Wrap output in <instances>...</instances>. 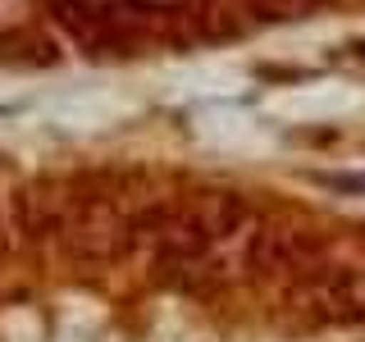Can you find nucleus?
I'll list each match as a JSON object with an SVG mask.
<instances>
[{
    "label": "nucleus",
    "instance_id": "nucleus-1",
    "mask_svg": "<svg viewBox=\"0 0 365 342\" xmlns=\"http://www.w3.org/2000/svg\"><path fill=\"white\" fill-rule=\"evenodd\" d=\"M251 228H256V210L242 192L205 187L187 192V197L146 201L137 214L133 247H142L155 269L201 274L220 260V251H242Z\"/></svg>",
    "mask_w": 365,
    "mask_h": 342
},
{
    "label": "nucleus",
    "instance_id": "nucleus-4",
    "mask_svg": "<svg viewBox=\"0 0 365 342\" xmlns=\"http://www.w3.org/2000/svg\"><path fill=\"white\" fill-rule=\"evenodd\" d=\"M256 19H306L315 9H324L329 0H242Z\"/></svg>",
    "mask_w": 365,
    "mask_h": 342
},
{
    "label": "nucleus",
    "instance_id": "nucleus-2",
    "mask_svg": "<svg viewBox=\"0 0 365 342\" xmlns=\"http://www.w3.org/2000/svg\"><path fill=\"white\" fill-rule=\"evenodd\" d=\"M319 260H329V242L319 228L306 224H260L247 233L242 242V269L251 279H269V283H297L302 274H311Z\"/></svg>",
    "mask_w": 365,
    "mask_h": 342
},
{
    "label": "nucleus",
    "instance_id": "nucleus-3",
    "mask_svg": "<svg viewBox=\"0 0 365 342\" xmlns=\"http://www.w3.org/2000/svg\"><path fill=\"white\" fill-rule=\"evenodd\" d=\"M288 306L311 324H365V265L319 260L288 283Z\"/></svg>",
    "mask_w": 365,
    "mask_h": 342
},
{
    "label": "nucleus",
    "instance_id": "nucleus-6",
    "mask_svg": "<svg viewBox=\"0 0 365 342\" xmlns=\"http://www.w3.org/2000/svg\"><path fill=\"white\" fill-rule=\"evenodd\" d=\"M0 247H5V242H0Z\"/></svg>",
    "mask_w": 365,
    "mask_h": 342
},
{
    "label": "nucleus",
    "instance_id": "nucleus-5",
    "mask_svg": "<svg viewBox=\"0 0 365 342\" xmlns=\"http://www.w3.org/2000/svg\"><path fill=\"white\" fill-rule=\"evenodd\" d=\"M356 187H365V178H361V182H356Z\"/></svg>",
    "mask_w": 365,
    "mask_h": 342
}]
</instances>
